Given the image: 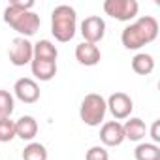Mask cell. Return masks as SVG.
Returning a JSON list of instances; mask_svg holds the SVG:
<instances>
[{"instance_id":"15","label":"cell","mask_w":160,"mask_h":160,"mask_svg":"<svg viewBox=\"0 0 160 160\" xmlns=\"http://www.w3.org/2000/svg\"><path fill=\"white\" fill-rule=\"evenodd\" d=\"M57 57H58V49L53 42L49 40H40L34 43V58L38 60H53L57 62Z\"/></svg>"},{"instance_id":"21","label":"cell","mask_w":160,"mask_h":160,"mask_svg":"<svg viewBox=\"0 0 160 160\" xmlns=\"http://www.w3.org/2000/svg\"><path fill=\"white\" fill-rule=\"evenodd\" d=\"M85 160H109V152L104 145H92L87 151Z\"/></svg>"},{"instance_id":"3","label":"cell","mask_w":160,"mask_h":160,"mask_svg":"<svg viewBox=\"0 0 160 160\" xmlns=\"http://www.w3.org/2000/svg\"><path fill=\"white\" fill-rule=\"evenodd\" d=\"M77 30V13L72 6L60 4L51 13V34L57 42L66 43L75 36Z\"/></svg>"},{"instance_id":"9","label":"cell","mask_w":160,"mask_h":160,"mask_svg":"<svg viewBox=\"0 0 160 160\" xmlns=\"http://www.w3.org/2000/svg\"><path fill=\"white\" fill-rule=\"evenodd\" d=\"M13 94L23 104H34L40 100V85L32 77H21L13 85Z\"/></svg>"},{"instance_id":"6","label":"cell","mask_w":160,"mask_h":160,"mask_svg":"<svg viewBox=\"0 0 160 160\" xmlns=\"http://www.w3.org/2000/svg\"><path fill=\"white\" fill-rule=\"evenodd\" d=\"M8 57H10V62L13 66H25V64H30L32 58H34V43L28 40V38H21L17 36L10 49H8Z\"/></svg>"},{"instance_id":"4","label":"cell","mask_w":160,"mask_h":160,"mask_svg":"<svg viewBox=\"0 0 160 160\" xmlns=\"http://www.w3.org/2000/svg\"><path fill=\"white\" fill-rule=\"evenodd\" d=\"M106 111H108L106 98L98 92H89L79 106V117L87 126H100L104 122Z\"/></svg>"},{"instance_id":"11","label":"cell","mask_w":160,"mask_h":160,"mask_svg":"<svg viewBox=\"0 0 160 160\" xmlns=\"http://www.w3.org/2000/svg\"><path fill=\"white\" fill-rule=\"evenodd\" d=\"M75 58H77L79 64H83V66H96L102 60V53H100L98 45L81 42L75 47Z\"/></svg>"},{"instance_id":"12","label":"cell","mask_w":160,"mask_h":160,"mask_svg":"<svg viewBox=\"0 0 160 160\" xmlns=\"http://www.w3.org/2000/svg\"><path fill=\"white\" fill-rule=\"evenodd\" d=\"M38 136V121L32 115H23L15 121V138L23 141H32Z\"/></svg>"},{"instance_id":"1","label":"cell","mask_w":160,"mask_h":160,"mask_svg":"<svg viewBox=\"0 0 160 160\" xmlns=\"http://www.w3.org/2000/svg\"><path fill=\"white\" fill-rule=\"evenodd\" d=\"M34 2L32 0H13L10 6L4 10V21L21 36V38H30L40 30V15L32 12Z\"/></svg>"},{"instance_id":"7","label":"cell","mask_w":160,"mask_h":160,"mask_svg":"<svg viewBox=\"0 0 160 160\" xmlns=\"http://www.w3.org/2000/svg\"><path fill=\"white\" fill-rule=\"evenodd\" d=\"M79 28H81L79 32H81V36H83V42H87V43H94L96 45L106 36V21L100 15L85 17Z\"/></svg>"},{"instance_id":"5","label":"cell","mask_w":160,"mask_h":160,"mask_svg":"<svg viewBox=\"0 0 160 160\" xmlns=\"http://www.w3.org/2000/svg\"><path fill=\"white\" fill-rule=\"evenodd\" d=\"M104 12H106V15H109L117 21L128 23V21L136 19V15L139 12V4H138V0H106Z\"/></svg>"},{"instance_id":"18","label":"cell","mask_w":160,"mask_h":160,"mask_svg":"<svg viewBox=\"0 0 160 160\" xmlns=\"http://www.w3.org/2000/svg\"><path fill=\"white\" fill-rule=\"evenodd\" d=\"M47 149L45 145L38 143V141H30L25 149H23V160H47Z\"/></svg>"},{"instance_id":"2","label":"cell","mask_w":160,"mask_h":160,"mask_svg":"<svg viewBox=\"0 0 160 160\" xmlns=\"http://www.w3.org/2000/svg\"><path fill=\"white\" fill-rule=\"evenodd\" d=\"M158 38V21L152 15H143L138 21L130 23L122 32H121V42L124 49L136 51L141 49L147 43H152Z\"/></svg>"},{"instance_id":"17","label":"cell","mask_w":160,"mask_h":160,"mask_svg":"<svg viewBox=\"0 0 160 160\" xmlns=\"http://www.w3.org/2000/svg\"><path fill=\"white\" fill-rule=\"evenodd\" d=\"M136 160H160V147L156 143H139L134 151Z\"/></svg>"},{"instance_id":"13","label":"cell","mask_w":160,"mask_h":160,"mask_svg":"<svg viewBox=\"0 0 160 160\" xmlns=\"http://www.w3.org/2000/svg\"><path fill=\"white\" fill-rule=\"evenodd\" d=\"M30 70H32V75H34L36 79H40V81H51V79L57 75V62L32 58Z\"/></svg>"},{"instance_id":"22","label":"cell","mask_w":160,"mask_h":160,"mask_svg":"<svg viewBox=\"0 0 160 160\" xmlns=\"http://www.w3.org/2000/svg\"><path fill=\"white\" fill-rule=\"evenodd\" d=\"M158 126H160L158 121H154L152 126H151V138H152V143H160V130H158Z\"/></svg>"},{"instance_id":"20","label":"cell","mask_w":160,"mask_h":160,"mask_svg":"<svg viewBox=\"0 0 160 160\" xmlns=\"http://www.w3.org/2000/svg\"><path fill=\"white\" fill-rule=\"evenodd\" d=\"M15 138V121L12 117L0 119V143H8Z\"/></svg>"},{"instance_id":"10","label":"cell","mask_w":160,"mask_h":160,"mask_svg":"<svg viewBox=\"0 0 160 160\" xmlns=\"http://www.w3.org/2000/svg\"><path fill=\"white\" fill-rule=\"evenodd\" d=\"M100 141L104 147H119L124 141V130L119 121H108L100 128Z\"/></svg>"},{"instance_id":"16","label":"cell","mask_w":160,"mask_h":160,"mask_svg":"<svg viewBox=\"0 0 160 160\" xmlns=\"http://www.w3.org/2000/svg\"><path fill=\"white\" fill-rule=\"evenodd\" d=\"M132 70L138 75H149L154 70V58L149 53H138L132 58Z\"/></svg>"},{"instance_id":"19","label":"cell","mask_w":160,"mask_h":160,"mask_svg":"<svg viewBox=\"0 0 160 160\" xmlns=\"http://www.w3.org/2000/svg\"><path fill=\"white\" fill-rule=\"evenodd\" d=\"M15 109V100H13V94L6 89H0V119L4 117H12Z\"/></svg>"},{"instance_id":"14","label":"cell","mask_w":160,"mask_h":160,"mask_svg":"<svg viewBox=\"0 0 160 160\" xmlns=\"http://www.w3.org/2000/svg\"><path fill=\"white\" fill-rule=\"evenodd\" d=\"M124 130V139L130 141H141L147 136V126L139 117H128V121L122 124Z\"/></svg>"},{"instance_id":"8","label":"cell","mask_w":160,"mask_h":160,"mask_svg":"<svg viewBox=\"0 0 160 160\" xmlns=\"http://www.w3.org/2000/svg\"><path fill=\"white\" fill-rule=\"evenodd\" d=\"M106 106L111 111V115H113L115 121L128 119L132 115V109H134V102H132V98L126 92H113L106 100Z\"/></svg>"}]
</instances>
